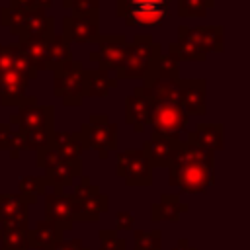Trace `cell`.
Wrapping results in <instances>:
<instances>
[{"label":"cell","mask_w":250,"mask_h":250,"mask_svg":"<svg viewBox=\"0 0 250 250\" xmlns=\"http://www.w3.org/2000/svg\"><path fill=\"white\" fill-rule=\"evenodd\" d=\"M162 55V47L150 33H137L133 37V43H129V53H127V62L123 70L117 72L119 78H141V86H148L158 72V59Z\"/></svg>","instance_id":"cell-1"},{"label":"cell","mask_w":250,"mask_h":250,"mask_svg":"<svg viewBox=\"0 0 250 250\" xmlns=\"http://www.w3.org/2000/svg\"><path fill=\"white\" fill-rule=\"evenodd\" d=\"M84 150H96L102 160L107 158L109 150L117 148V125L107 119L105 113H92L86 123L76 131Z\"/></svg>","instance_id":"cell-2"},{"label":"cell","mask_w":250,"mask_h":250,"mask_svg":"<svg viewBox=\"0 0 250 250\" xmlns=\"http://www.w3.org/2000/svg\"><path fill=\"white\" fill-rule=\"evenodd\" d=\"M55 72L53 94L62 100L66 107H80L86 98V68L80 61H68Z\"/></svg>","instance_id":"cell-3"},{"label":"cell","mask_w":250,"mask_h":250,"mask_svg":"<svg viewBox=\"0 0 250 250\" xmlns=\"http://www.w3.org/2000/svg\"><path fill=\"white\" fill-rule=\"evenodd\" d=\"M117 18L125 20L129 27L160 25L170 10L168 0H115Z\"/></svg>","instance_id":"cell-4"},{"label":"cell","mask_w":250,"mask_h":250,"mask_svg":"<svg viewBox=\"0 0 250 250\" xmlns=\"http://www.w3.org/2000/svg\"><path fill=\"white\" fill-rule=\"evenodd\" d=\"M168 184L180 188L182 193H205L215 184V168L203 164H172L168 168Z\"/></svg>","instance_id":"cell-5"},{"label":"cell","mask_w":250,"mask_h":250,"mask_svg":"<svg viewBox=\"0 0 250 250\" xmlns=\"http://www.w3.org/2000/svg\"><path fill=\"white\" fill-rule=\"evenodd\" d=\"M115 174L125 180L127 186H152V166L141 148H127L115 154Z\"/></svg>","instance_id":"cell-6"},{"label":"cell","mask_w":250,"mask_h":250,"mask_svg":"<svg viewBox=\"0 0 250 250\" xmlns=\"http://www.w3.org/2000/svg\"><path fill=\"white\" fill-rule=\"evenodd\" d=\"M96 47L90 53V61L98 62V68L102 70H123L127 62V53H129V41L123 33H109V35H100L96 39Z\"/></svg>","instance_id":"cell-7"},{"label":"cell","mask_w":250,"mask_h":250,"mask_svg":"<svg viewBox=\"0 0 250 250\" xmlns=\"http://www.w3.org/2000/svg\"><path fill=\"white\" fill-rule=\"evenodd\" d=\"M8 125H16L18 131L55 129V107L37 104V96H25L18 111L10 115Z\"/></svg>","instance_id":"cell-8"},{"label":"cell","mask_w":250,"mask_h":250,"mask_svg":"<svg viewBox=\"0 0 250 250\" xmlns=\"http://www.w3.org/2000/svg\"><path fill=\"white\" fill-rule=\"evenodd\" d=\"M188 121L189 115L180 105L162 104V102H154L148 115V125H152V131L172 139H180V135L188 127Z\"/></svg>","instance_id":"cell-9"},{"label":"cell","mask_w":250,"mask_h":250,"mask_svg":"<svg viewBox=\"0 0 250 250\" xmlns=\"http://www.w3.org/2000/svg\"><path fill=\"white\" fill-rule=\"evenodd\" d=\"M62 35L72 45L96 43L100 33V10L88 14H70L62 18Z\"/></svg>","instance_id":"cell-10"},{"label":"cell","mask_w":250,"mask_h":250,"mask_svg":"<svg viewBox=\"0 0 250 250\" xmlns=\"http://www.w3.org/2000/svg\"><path fill=\"white\" fill-rule=\"evenodd\" d=\"M55 18L47 12H27L23 21L12 31L18 41H51L55 35Z\"/></svg>","instance_id":"cell-11"},{"label":"cell","mask_w":250,"mask_h":250,"mask_svg":"<svg viewBox=\"0 0 250 250\" xmlns=\"http://www.w3.org/2000/svg\"><path fill=\"white\" fill-rule=\"evenodd\" d=\"M180 107L188 115L207 113V82L205 78H180Z\"/></svg>","instance_id":"cell-12"},{"label":"cell","mask_w":250,"mask_h":250,"mask_svg":"<svg viewBox=\"0 0 250 250\" xmlns=\"http://www.w3.org/2000/svg\"><path fill=\"white\" fill-rule=\"evenodd\" d=\"M45 219L57 223L62 230H70L74 225V199L62 189H55L45 195Z\"/></svg>","instance_id":"cell-13"},{"label":"cell","mask_w":250,"mask_h":250,"mask_svg":"<svg viewBox=\"0 0 250 250\" xmlns=\"http://www.w3.org/2000/svg\"><path fill=\"white\" fill-rule=\"evenodd\" d=\"M178 31L184 33L199 51L207 53H223V35H225V27L223 25H195V27H188V25H178Z\"/></svg>","instance_id":"cell-14"},{"label":"cell","mask_w":250,"mask_h":250,"mask_svg":"<svg viewBox=\"0 0 250 250\" xmlns=\"http://www.w3.org/2000/svg\"><path fill=\"white\" fill-rule=\"evenodd\" d=\"M178 143H180V139H172V137H166V135L152 131L150 139L143 143L141 150L148 158L152 168H170L172 154H174Z\"/></svg>","instance_id":"cell-15"},{"label":"cell","mask_w":250,"mask_h":250,"mask_svg":"<svg viewBox=\"0 0 250 250\" xmlns=\"http://www.w3.org/2000/svg\"><path fill=\"white\" fill-rule=\"evenodd\" d=\"M29 205L20 193H0V229H20L27 225Z\"/></svg>","instance_id":"cell-16"},{"label":"cell","mask_w":250,"mask_h":250,"mask_svg":"<svg viewBox=\"0 0 250 250\" xmlns=\"http://www.w3.org/2000/svg\"><path fill=\"white\" fill-rule=\"evenodd\" d=\"M152 100L143 94L141 86H137L133 90V94H129L125 98V121L129 125H133L135 133H143L145 125H148V115L152 109Z\"/></svg>","instance_id":"cell-17"},{"label":"cell","mask_w":250,"mask_h":250,"mask_svg":"<svg viewBox=\"0 0 250 250\" xmlns=\"http://www.w3.org/2000/svg\"><path fill=\"white\" fill-rule=\"evenodd\" d=\"M62 229L49 221V219H41L33 225V229H29L27 232V244L29 250H53L61 240H62Z\"/></svg>","instance_id":"cell-18"},{"label":"cell","mask_w":250,"mask_h":250,"mask_svg":"<svg viewBox=\"0 0 250 250\" xmlns=\"http://www.w3.org/2000/svg\"><path fill=\"white\" fill-rule=\"evenodd\" d=\"M225 133H223V123H197L193 131L188 133V141L189 145H195L207 152H217L225 146L223 143Z\"/></svg>","instance_id":"cell-19"},{"label":"cell","mask_w":250,"mask_h":250,"mask_svg":"<svg viewBox=\"0 0 250 250\" xmlns=\"http://www.w3.org/2000/svg\"><path fill=\"white\" fill-rule=\"evenodd\" d=\"M27 80L14 70L0 74V104L4 107H20V104L25 100Z\"/></svg>","instance_id":"cell-20"},{"label":"cell","mask_w":250,"mask_h":250,"mask_svg":"<svg viewBox=\"0 0 250 250\" xmlns=\"http://www.w3.org/2000/svg\"><path fill=\"white\" fill-rule=\"evenodd\" d=\"M186 211H189V205L182 203L178 193H162L160 199L150 205V219L154 223H160V221L176 223Z\"/></svg>","instance_id":"cell-21"},{"label":"cell","mask_w":250,"mask_h":250,"mask_svg":"<svg viewBox=\"0 0 250 250\" xmlns=\"http://www.w3.org/2000/svg\"><path fill=\"white\" fill-rule=\"evenodd\" d=\"M82 176V160H62L59 164H55L53 168L45 170V182L47 186H53L55 189H62L74 184L76 178Z\"/></svg>","instance_id":"cell-22"},{"label":"cell","mask_w":250,"mask_h":250,"mask_svg":"<svg viewBox=\"0 0 250 250\" xmlns=\"http://www.w3.org/2000/svg\"><path fill=\"white\" fill-rule=\"evenodd\" d=\"M74 199V197H72ZM109 207V199L105 193H96V195H90V197H84V199H74V223L80 221V223H96L102 213H105Z\"/></svg>","instance_id":"cell-23"},{"label":"cell","mask_w":250,"mask_h":250,"mask_svg":"<svg viewBox=\"0 0 250 250\" xmlns=\"http://www.w3.org/2000/svg\"><path fill=\"white\" fill-rule=\"evenodd\" d=\"M172 164H178V166H182V164H203V166L215 168V154L207 152V150H203L195 145H189L186 141H180L174 154H172Z\"/></svg>","instance_id":"cell-24"},{"label":"cell","mask_w":250,"mask_h":250,"mask_svg":"<svg viewBox=\"0 0 250 250\" xmlns=\"http://www.w3.org/2000/svg\"><path fill=\"white\" fill-rule=\"evenodd\" d=\"M117 78H111L107 70H86V98H105L111 88L117 86Z\"/></svg>","instance_id":"cell-25"},{"label":"cell","mask_w":250,"mask_h":250,"mask_svg":"<svg viewBox=\"0 0 250 250\" xmlns=\"http://www.w3.org/2000/svg\"><path fill=\"white\" fill-rule=\"evenodd\" d=\"M16 45L23 53V57L29 61V64L33 66L37 74L41 70H47V57H49L47 41H18Z\"/></svg>","instance_id":"cell-26"},{"label":"cell","mask_w":250,"mask_h":250,"mask_svg":"<svg viewBox=\"0 0 250 250\" xmlns=\"http://www.w3.org/2000/svg\"><path fill=\"white\" fill-rule=\"evenodd\" d=\"M72 61L70 43L64 39L62 33H55L49 41V57H47V70H57L64 62Z\"/></svg>","instance_id":"cell-27"},{"label":"cell","mask_w":250,"mask_h":250,"mask_svg":"<svg viewBox=\"0 0 250 250\" xmlns=\"http://www.w3.org/2000/svg\"><path fill=\"white\" fill-rule=\"evenodd\" d=\"M47 182L43 176H21L18 182V193L27 205H33L39 195L45 193Z\"/></svg>","instance_id":"cell-28"},{"label":"cell","mask_w":250,"mask_h":250,"mask_svg":"<svg viewBox=\"0 0 250 250\" xmlns=\"http://www.w3.org/2000/svg\"><path fill=\"white\" fill-rule=\"evenodd\" d=\"M27 232L29 227L0 229V250H29Z\"/></svg>","instance_id":"cell-29"},{"label":"cell","mask_w":250,"mask_h":250,"mask_svg":"<svg viewBox=\"0 0 250 250\" xmlns=\"http://www.w3.org/2000/svg\"><path fill=\"white\" fill-rule=\"evenodd\" d=\"M133 250H162V230H135L133 232Z\"/></svg>","instance_id":"cell-30"},{"label":"cell","mask_w":250,"mask_h":250,"mask_svg":"<svg viewBox=\"0 0 250 250\" xmlns=\"http://www.w3.org/2000/svg\"><path fill=\"white\" fill-rule=\"evenodd\" d=\"M215 0H178V18H205Z\"/></svg>","instance_id":"cell-31"},{"label":"cell","mask_w":250,"mask_h":250,"mask_svg":"<svg viewBox=\"0 0 250 250\" xmlns=\"http://www.w3.org/2000/svg\"><path fill=\"white\" fill-rule=\"evenodd\" d=\"M53 133L55 129H39V131H21L27 150H41L53 143Z\"/></svg>","instance_id":"cell-32"},{"label":"cell","mask_w":250,"mask_h":250,"mask_svg":"<svg viewBox=\"0 0 250 250\" xmlns=\"http://www.w3.org/2000/svg\"><path fill=\"white\" fill-rule=\"evenodd\" d=\"M12 70L20 76H23L27 82L37 78V72L33 70V66L29 64V61L23 57V53L18 49L16 43H12Z\"/></svg>","instance_id":"cell-33"},{"label":"cell","mask_w":250,"mask_h":250,"mask_svg":"<svg viewBox=\"0 0 250 250\" xmlns=\"http://www.w3.org/2000/svg\"><path fill=\"white\" fill-rule=\"evenodd\" d=\"M100 250H127V240L117 234L115 229H102L98 232Z\"/></svg>","instance_id":"cell-34"},{"label":"cell","mask_w":250,"mask_h":250,"mask_svg":"<svg viewBox=\"0 0 250 250\" xmlns=\"http://www.w3.org/2000/svg\"><path fill=\"white\" fill-rule=\"evenodd\" d=\"M35 154H37V156H35V166H37V168H41V170H49V168H53L55 164L62 162V160H61L59 146H55L53 143H51L49 146H45V148L37 150Z\"/></svg>","instance_id":"cell-35"},{"label":"cell","mask_w":250,"mask_h":250,"mask_svg":"<svg viewBox=\"0 0 250 250\" xmlns=\"http://www.w3.org/2000/svg\"><path fill=\"white\" fill-rule=\"evenodd\" d=\"M27 16V12L25 10H20V8H12V6H6V8H2L0 10V23L4 25V27H8L10 29V33L23 21V18Z\"/></svg>","instance_id":"cell-36"},{"label":"cell","mask_w":250,"mask_h":250,"mask_svg":"<svg viewBox=\"0 0 250 250\" xmlns=\"http://www.w3.org/2000/svg\"><path fill=\"white\" fill-rule=\"evenodd\" d=\"M82 150H84V146H82V143H80V139H78L76 133H72V137H70L66 143H62V145L59 146L61 160H66V162H70V160H80Z\"/></svg>","instance_id":"cell-37"},{"label":"cell","mask_w":250,"mask_h":250,"mask_svg":"<svg viewBox=\"0 0 250 250\" xmlns=\"http://www.w3.org/2000/svg\"><path fill=\"white\" fill-rule=\"evenodd\" d=\"M62 8L72 14H88L100 10V0H62Z\"/></svg>","instance_id":"cell-38"},{"label":"cell","mask_w":250,"mask_h":250,"mask_svg":"<svg viewBox=\"0 0 250 250\" xmlns=\"http://www.w3.org/2000/svg\"><path fill=\"white\" fill-rule=\"evenodd\" d=\"M133 225H135V215H133V213H129V211H119V213L115 215V230H117V232H119V230L127 232V230L133 229Z\"/></svg>","instance_id":"cell-39"},{"label":"cell","mask_w":250,"mask_h":250,"mask_svg":"<svg viewBox=\"0 0 250 250\" xmlns=\"http://www.w3.org/2000/svg\"><path fill=\"white\" fill-rule=\"evenodd\" d=\"M53 250H90V248L84 246L80 238H70V240H61Z\"/></svg>","instance_id":"cell-40"},{"label":"cell","mask_w":250,"mask_h":250,"mask_svg":"<svg viewBox=\"0 0 250 250\" xmlns=\"http://www.w3.org/2000/svg\"><path fill=\"white\" fill-rule=\"evenodd\" d=\"M10 139H12V125L0 123V150L10 148Z\"/></svg>","instance_id":"cell-41"},{"label":"cell","mask_w":250,"mask_h":250,"mask_svg":"<svg viewBox=\"0 0 250 250\" xmlns=\"http://www.w3.org/2000/svg\"><path fill=\"white\" fill-rule=\"evenodd\" d=\"M55 0H33V10L35 12H47L49 8H53Z\"/></svg>","instance_id":"cell-42"},{"label":"cell","mask_w":250,"mask_h":250,"mask_svg":"<svg viewBox=\"0 0 250 250\" xmlns=\"http://www.w3.org/2000/svg\"><path fill=\"white\" fill-rule=\"evenodd\" d=\"M172 250H197V248H195V246H191L188 238H180Z\"/></svg>","instance_id":"cell-43"},{"label":"cell","mask_w":250,"mask_h":250,"mask_svg":"<svg viewBox=\"0 0 250 250\" xmlns=\"http://www.w3.org/2000/svg\"><path fill=\"white\" fill-rule=\"evenodd\" d=\"M168 2H170V0H168Z\"/></svg>","instance_id":"cell-44"}]
</instances>
